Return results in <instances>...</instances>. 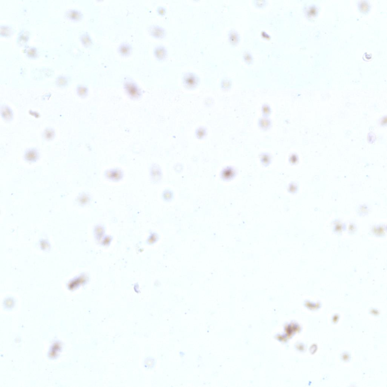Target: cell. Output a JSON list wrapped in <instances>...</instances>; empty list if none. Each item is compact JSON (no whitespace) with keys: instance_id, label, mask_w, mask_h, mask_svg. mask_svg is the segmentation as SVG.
<instances>
[{"instance_id":"6da1fadb","label":"cell","mask_w":387,"mask_h":387,"mask_svg":"<svg viewBox=\"0 0 387 387\" xmlns=\"http://www.w3.org/2000/svg\"><path fill=\"white\" fill-rule=\"evenodd\" d=\"M67 18L73 21L78 20L81 17V14L79 12L74 9H70L67 11L65 14Z\"/></svg>"},{"instance_id":"7a4b0ae2","label":"cell","mask_w":387,"mask_h":387,"mask_svg":"<svg viewBox=\"0 0 387 387\" xmlns=\"http://www.w3.org/2000/svg\"><path fill=\"white\" fill-rule=\"evenodd\" d=\"M26 53L27 57L31 58H34L37 57L38 51L36 48L33 47H28L26 48Z\"/></svg>"},{"instance_id":"3957f363","label":"cell","mask_w":387,"mask_h":387,"mask_svg":"<svg viewBox=\"0 0 387 387\" xmlns=\"http://www.w3.org/2000/svg\"><path fill=\"white\" fill-rule=\"evenodd\" d=\"M11 33V28L9 26H3L1 28V34L3 36H10Z\"/></svg>"},{"instance_id":"277c9868","label":"cell","mask_w":387,"mask_h":387,"mask_svg":"<svg viewBox=\"0 0 387 387\" xmlns=\"http://www.w3.org/2000/svg\"><path fill=\"white\" fill-rule=\"evenodd\" d=\"M28 35L26 31H23L18 37V41L21 44L26 43L28 39Z\"/></svg>"}]
</instances>
